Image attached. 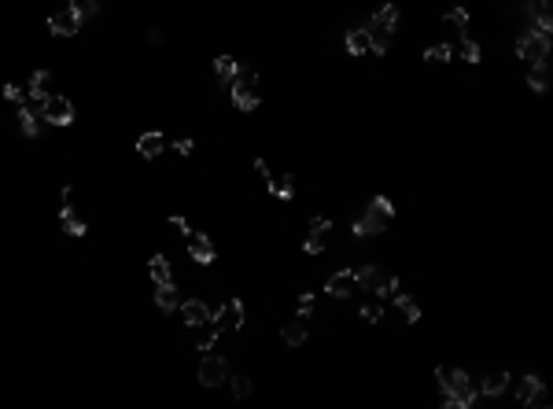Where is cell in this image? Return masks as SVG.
I'll list each match as a JSON object with an SVG mask.
<instances>
[{
	"label": "cell",
	"instance_id": "6da1fadb",
	"mask_svg": "<svg viewBox=\"0 0 553 409\" xmlns=\"http://www.w3.org/2000/svg\"><path fill=\"white\" fill-rule=\"evenodd\" d=\"M435 376L442 383V405H457V409H469L476 402V387L472 380L461 373V369H435Z\"/></svg>",
	"mask_w": 553,
	"mask_h": 409
},
{
	"label": "cell",
	"instance_id": "7a4b0ae2",
	"mask_svg": "<svg viewBox=\"0 0 553 409\" xmlns=\"http://www.w3.org/2000/svg\"><path fill=\"white\" fill-rule=\"evenodd\" d=\"M391 218H395L391 199H387V196H373V203L365 207V214L354 221V229H350V232H354V236H380Z\"/></svg>",
	"mask_w": 553,
	"mask_h": 409
},
{
	"label": "cell",
	"instance_id": "3957f363",
	"mask_svg": "<svg viewBox=\"0 0 553 409\" xmlns=\"http://www.w3.org/2000/svg\"><path fill=\"white\" fill-rule=\"evenodd\" d=\"M233 89V103L240 111H255L258 107V74L251 67H236V78L229 82Z\"/></svg>",
	"mask_w": 553,
	"mask_h": 409
},
{
	"label": "cell",
	"instance_id": "277c9868",
	"mask_svg": "<svg viewBox=\"0 0 553 409\" xmlns=\"http://www.w3.org/2000/svg\"><path fill=\"white\" fill-rule=\"evenodd\" d=\"M354 276H358V288H369L373 295H395L398 291V281L391 273H384V266H362V269H354Z\"/></svg>",
	"mask_w": 553,
	"mask_h": 409
},
{
	"label": "cell",
	"instance_id": "5b68a950",
	"mask_svg": "<svg viewBox=\"0 0 553 409\" xmlns=\"http://www.w3.org/2000/svg\"><path fill=\"white\" fill-rule=\"evenodd\" d=\"M516 55L520 60H527L531 67H539V63H546L549 60V37H542V33H524L520 41H516Z\"/></svg>",
	"mask_w": 553,
	"mask_h": 409
},
{
	"label": "cell",
	"instance_id": "8992f818",
	"mask_svg": "<svg viewBox=\"0 0 553 409\" xmlns=\"http://www.w3.org/2000/svg\"><path fill=\"white\" fill-rule=\"evenodd\" d=\"M211 325L218 332H240V325H244V303L240 299H225L218 306V313H211Z\"/></svg>",
	"mask_w": 553,
	"mask_h": 409
},
{
	"label": "cell",
	"instance_id": "52a82bcc",
	"mask_svg": "<svg viewBox=\"0 0 553 409\" xmlns=\"http://www.w3.org/2000/svg\"><path fill=\"white\" fill-rule=\"evenodd\" d=\"M41 118L52 122V125H70V122H74V103H70L67 96H45Z\"/></svg>",
	"mask_w": 553,
	"mask_h": 409
},
{
	"label": "cell",
	"instance_id": "ba28073f",
	"mask_svg": "<svg viewBox=\"0 0 553 409\" xmlns=\"http://www.w3.org/2000/svg\"><path fill=\"white\" fill-rule=\"evenodd\" d=\"M225 376H229L225 358H218V354H211V350H207V358L199 362V383L203 387H218V383H225Z\"/></svg>",
	"mask_w": 553,
	"mask_h": 409
},
{
	"label": "cell",
	"instance_id": "9c48e42d",
	"mask_svg": "<svg viewBox=\"0 0 553 409\" xmlns=\"http://www.w3.org/2000/svg\"><path fill=\"white\" fill-rule=\"evenodd\" d=\"M354 288H358V276H354V269H340V273H332V276H328L325 295H336V299H347V295H354Z\"/></svg>",
	"mask_w": 553,
	"mask_h": 409
},
{
	"label": "cell",
	"instance_id": "30bf717a",
	"mask_svg": "<svg viewBox=\"0 0 553 409\" xmlns=\"http://www.w3.org/2000/svg\"><path fill=\"white\" fill-rule=\"evenodd\" d=\"M48 26H52V33H60V37H74V33L82 30V15L74 11V8H63V11H55L48 18Z\"/></svg>",
	"mask_w": 553,
	"mask_h": 409
},
{
	"label": "cell",
	"instance_id": "8fae6325",
	"mask_svg": "<svg viewBox=\"0 0 553 409\" xmlns=\"http://www.w3.org/2000/svg\"><path fill=\"white\" fill-rule=\"evenodd\" d=\"M362 30H365V37H369V52L384 55L387 48H391V30H387L384 23H376V18H369V23H365Z\"/></svg>",
	"mask_w": 553,
	"mask_h": 409
},
{
	"label": "cell",
	"instance_id": "7c38bea8",
	"mask_svg": "<svg viewBox=\"0 0 553 409\" xmlns=\"http://www.w3.org/2000/svg\"><path fill=\"white\" fill-rule=\"evenodd\" d=\"M520 402H524V405H539V409L549 405V395H546V387H542L539 376H524V383H520Z\"/></svg>",
	"mask_w": 553,
	"mask_h": 409
},
{
	"label": "cell",
	"instance_id": "4fadbf2b",
	"mask_svg": "<svg viewBox=\"0 0 553 409\" xmlns=\"http://www.w3.org/2000/svg\"><path fill=\"white\" fill-rule=\"evenodd\" d=\"M74 189H63V207H60V221H63V229L70 232V236H85V221L74 214Z\"/></svg>",
	"mask_w": 553,
	"mask_h": 409
},
{
	"label": "cell",
	"instance_id": "5bb4252c",
	"mask_svg": "<svg viewBox=\"0 0 553 409\" xmlns=\"http://www.w3.org/2000/svg\"><path fill=\"white\" fill-rule=\"evenodd\" d=\"M189 251H192V258H196L199 266H211V262H214V254H218L207 232H189Z\"/></svg>",
	"mask_w": 553,
	"mask_h": 409
},
{
	"label": "cell",
	"instance_id": "9a60e30c",
	"mask_svg": "<svg viewBox=\"0 0 553 409\" xmlns=\"http://www.w3.org/2000/svg\"><path fill=\"white\" fill-rule=\"evenodd\" d=\"M328 229H332V221H328V218H313V221H310V236H306V254H321V251H325Z\"/></svg>",
	"mask_w": 553,
	"mask_h": 409
},
{
	"label": "cell",
	"instance_id": "2e32d148",
	"mask_svg": "<svg viewBox=\"0 0 553 409\" xmlns=\"http://www.w3.org/2000/svg\"><path fill=\"white\" fill-rule=\"evenodd\" d=\"M181 321L189 325V328H199V325H211V310L203 306L199 299H189L181 306Z\"/></svg>",
	"mask_w": 553,
	"mask_h": 409
},
{
	"label": "cell",
	"instance_id": "e0dca14e",
	"mask_svg": "<svg viewBox=\"0 0 553 409\" xmlns=\"http://www.w3.org/2000/svg\"><path fill=\"white\" fill-rule=\"evenodd\" d=\"M162 147H166V137H162V133H144V137L137 140V152H140L144 159H155Z\"/></svg>",
	"mask_w": 553,
	"mask_h": 409
},
{
	"label": "cell",
	"instance_id": "ac0fdd59",
	"mask_svg": "<svg viewBox=\"0 0 553 409\" xmlns=\"http://www.w3.org/2000/svg\"><path fill=\"white\" fill-rule=\"evenodd\" d=\"M505 383H509V373H505V369H502V373H487V376H484V387H479V391H484L487 398H498V395L505 391Z\"/></svg>",
	"mask_w": 553,
	"mask_h": 409
},
{
	"label": "cell",
	"instance_id": "d6986e66",
	"mask_svg": "<svg viewBox=\"0 0 553 409\" xmlns=\"http://www.w3.org/2000/svg\"><path fill=\"white\" fill-rule=\"evenodd\" d=\"M281 340H284L288 347H299V343L306 340V318H299V321L284 325V328H281Z\"/></svg>",
	"mask_w": 553,
	"mask_h": 409
},
{
	"label": "cell",
	"instance_id": "ffe728a7",
	"mask_svg": "<svg viewBox=\"0 0 553 409\" xmlns=\"http://www.w3.org/2000/svg\"><path fill=\"white\" fill-rule=\"evenodd\" d=\"M214 74H218V82L229 89V82L236 78V60H233V55H218V60H214Z\"/></svg>",
	"mask_w": 553,
	"mask_h": 409
},
{
	"label": "cell",
	"instance_id": "44dd1931",
	"mask_svg": "<svg viewBox=\"0 0 553 409\" xmlns=\"http://www.w3.org/2000/svg\"><path fill=\"white\" fill-rule=\"evenodd\" d=\"M18 125H23V133H26V137H37V133H41V115H33L30 103H26V107H18Z\"/></svg>",
	"mask_w": 553,
	"mask_h": 409
},
{
	"label": "cell",
	"instance_id": "7402d4cb",
	"mask_svg": "<svg viewBox=\"0 0 553 409\" xmlns=\"http://www.w3.org/2000/svg\"><path fill=\"white\" fill-rule=\"evenodd\" d=\"M527 89H531V92H546V89H549V70H546V63L531 67V74H527Z\"/></svg>",
	"mask_w": 553,
	"mask_h": 409
},
{
	"label": "cell",
	"instance_id": "603a6c76",
	"mask_svg": "<svg viewBox=\"0 0 553 409\" xmlns=\"http://www.w3.org/2000/svg\"><path fill=\"white\" fill-rule=\"evenodd\" d=\"M155 303H159V310H166V313H170V310L177 306V288H174V281H170V284H159Z\"/></svg>",
	"mask_w": 553,
	"mask_h": 409
},
{
	"label": "cell",
	"instance_id": "cb8c5ba5",
	"mask_svg": "<svg viewBox=\"0 0 553 409\" xmlns=\"http://www.w3.org/2000/svg\"><path fill=\"white\" fill-rule=\"evenodd\" d=\"M147 266H152V281H155V284H170V281H174V276H170V262H166L162 254H155Z\"/></svg>",
	"mask_w": 553,
	"mask_h": 409
},
{
	"label": "cell",
	"instance_id": "d4e9b609",
	"mask_svg": "<svg viewBox=\"0 0 553 409\" xmlns=\"http://www.w3.org/2000/svg\"><path fill=\"white\" fill-rule=\"evenodd\" d=\"M347 52H350V55L369 52V37H365V30H350V33H347Z\"/></svg>",
	"mask_w": 553,
	"mask_h": 409
},
{
	"label": "cell",
	"instance_id": "484cf974",
	"mask_svg": "<svg viewBox=\"0 0 553 409\" xmlns=\"http://www.w3.org/2000/svg\"><path fill=\"white\" fill-rule=\"evenodd\" d=\"M395 303H398V310H402V318H406V321H410V325H413V321H420V306H417V303L410 299V295H395Z\"/></svg>",
	"mask_w": 553,
	"mask_h": 409
},
{
	"label": "cell",
	"instance_id": "4316f807",
	"mask_svg": "<svg viewBox=\"0 0 553 409\" xmlns=\"http://www.w3.org/2000/svg\"><path fill=\"white\" fill-rule=\"evenodd\" d=\"M269 192L281 196V199H291V196H295V177H276V181H269Z\"/></svg>",
	"mask_w": 553,
	"mask_h": 409
},
{
	"label": "cell",
	"instance_id": "83f0119b",
	"mask_svg": "<svg viewBox=\"0 0 553 409\" xmlns=\"http://www.w3.org/2000/svg\"><path fill=\"white\" fill-rule=\"evenodd\" d=\"M218 336H221V332H218L214 325H211V328H203V325H199V336H196V347L203 350V354H207V350L214 347V340H218Z\"/></svg>",
	"mask_w": 553,
	"mask_h": 409
},
{
	"label": "cell",
	"instance_id": "f1b7e54d",
	"mask_svg": "<svg viewBox=\"0 0 553 409\" xmlns=\"http://www.w3.org/2000/svg\"><path fill=\"white\" fill-rule=\"evenodd\" d=\"M373 18H376V23H384L387 30H395V26H398V8H395V4H384Z\"/></svg>",
	"mask_w": 553,
	"mask_h": 409
},
{
	"label": "cell",
	"instance_id": "f546056e",
	"mask_svg": "<svg viewBox=\"0 0 553 409\" xmlns=\"http://www.w3.org/2000/svg\"><path fill=\"white\" fill-rule=\"evenodd\" d=\"M447 23H450L457 33H465V30H469V11H465V8H454V11H447Z\"/></svg>",
	"mask_w": 553,
	"mask_h": 409
},
{
	"label": "cell",
	"instance_id": "4dcf8cb0",
	"mask_svg": "<svg viewBox=\"0 0 553 409\" xmlns=\"http://www.w3.org/2000/svg\"><path fill=\"white\" fill-rule=\"evenodd\" d=\"M424 60H428V63H447L450 60V45H432L428 52H424Z\"/></svg>",
	"mask_w": 553,
	"mask_h": 409
},
{
	"label": "cell",
	"instance_id": "1f68e13d",
	"mask_svg": "<svg viewBox=\"0 0 553 409\" xmlns=\"http://www.w3.org/2000/svg\"><path fill=\"white\" fill-rule=\"evenodd\" d=\"M251 391H255L251 376H236V380H233V395H236V398H251Z\"/></svg>",
	"mask_w": 553,
	"mask_h": 409
},
{
	"label": "cell",
	"instance_id": "d6a6232c",
	"mask_svg": "<svg viewBox=\"0 0 553 409\" xmlns=\"http://www.w3.org/2000/svg\"><path fill=\"white\" fill-rule=\"evenodd\" d=\"M45 85H48V70H33V74H30L26 92H45Z\"/></svg>",
	"mask_w": 553,
	"mask_h": 409
},
{
	"label": "cell",
	"instance_id": "836d02e7",
	"mask_svg": "<svg viewBox=\"0 0 553 409\" xmlns=\"http://www.w3.org/2000/svg\"><path fill=\"white\" fill-rule=\"evenodd\" d=\"M70 8L78 11L82 18H85V15H96V11H100V4H96V0H70Z\"/></svg>",
	"mask_w": 553,
	"mask_h": 409
},
{
	"label": "cell",
	"instance_id": "e575fe53",
	"mask_svg": "<svg viewBox=\"0 0 553 409\" xmlns=\"http://www.w3.org/2000/svg\"><path fill=\"white\" fill-rule=\"evenodd\" d=\"M461 55H465L469 63H479V45L472 41V37H465V41H461Z\"/></svg>",
	"mask_w": 553,
	"mask_h": 409
},
{
	"label": "cell",
	"instance_id": "d590c367",
	"mask_svg": "<svg viewBox=\"0 0 553 409\" xmlns=\"http://www.w3.org/2000/svg\"><path fill=\"white\" fill-rule=\"evenodd\" d=\"M310 313H313V291L299 295V318H306V321H310Z\"/></svg>",
	"mask_w": 553,
	"mask_h": 409
},
{
	"label": "cell",
	"instance_id": "8d00e7d4",
	"mask_svg": "<svg viewBox=\"0 0 553 409\" xmlns=\"http://www.w3.org/2000/svg\"><path fill=\"white\" fill-rule=\"evenodd\" d=\"M362 318H365V321H380V318H384L380 303H369V306H362Z\"/></svg>",
	"mask_w": 553,
	"mask_h": 409
},
{
	"label": "cell",
	"instance_id": "74e56055",
	"mask_svg": "<svg viewBox=\"0 0 553 409\" xmlns=\"http://www.w3.org/2000/svg\"><path fill=\"white\" fill-rule=\"evenodd\" d=\"M4 96H8L11 103H23V96H26V89H18V85H4Z\"/></svg>",
	"mask_w": 553,
	"mask_h": 409
},
{
	"label": "cell",
	"instance_id": "f35d334b",
	"mask_svg": "<svg viewBox=\"0 0 553 409\" xmlns=\"http://www.w3.org/2000/svg\"><path fill=\"white\" fill-rule=\"evenodd\" d=\"M170 221H174V225H177V232H184V236H189V232H192V229H189V221H184V218H177V214H174Z\"/></svg>",
	"mask_w": 553,
	"mask_h": 409
},
{
	"label": "cell",
	"instance_id": "ab89813d",
	"mask_svg": "<svg viewBox=\"0 0 553 409\" xmlns=\"http://www.w3.org/2000/svg\"><path fill=\"white\" fill-rule=\"evenodd\" d=\"M177 152H181V155H192V140H189V137L177 140Z\"/></svg>",
	"mask_w": 553,
	"mask_h": 409
}]
</instances>
